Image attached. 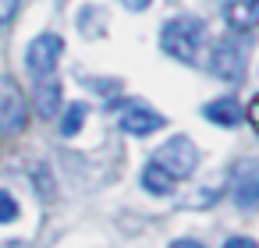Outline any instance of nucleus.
Masks as SVG:
<instances>
[{
	"instance_id": "1",
	"label": "nucleus",
	"mask_w": 259,
	"mask_h": 248,
	"mask_svg": "<svg viewBox=\"0 0 259 248\" xmlns=\"http://www.w3.org/2000/svg\"><path fill=\"white\" fill-rule=\"evenodd\" d=\"M202 39H206V25L192 15H181V18H170L160 32V46L167 57H178L185 64H195L199 61V50H202Z\"/></svg>"
},
{
	"instance_id": "2",
	"label": "nucleus",
	"mask_w": 259,
	"mask_h": 248,
	"mask_svg": "<svg viewBox=\"0 0 259 248\" xmlns=\"http://www.w3.org/2000/svg\"><path fill=\"white\" fill-rule=\"evenodd\" d=\"M153 163L163 167L174 181H181V177H188V174L199 167V149H195V142H192L188 135H174V138H167V142L153 153Z\"/></svg>"
},
{
	"instance_id": "3",
	"label": "nucleus",
	"mask_w": 259,
	"mask_h": 248,
	"mask_svg": "<svg viewBox=\"0 0 259 248\" xmlns=\"http://www.w3.org/2000/svg\"><path fill=\"white\" fill-rule=\"evenodd\" d=\"M245 61H248V50L238 43V39H220L209 54V71L224 82H241L245 78Z\"/></svg>"
},
{
	"instance_id": "4",
	"label": "nucleus",
	"mask_w": 259,
	"mask_h": 248,
	"mask_svg": "<svg viewBox=\"0 0 259 248\" xmlns=\"http://www.w3.org/2000/svg\"><path fill=\"white\" fill-rule=\"evenodd\" d=\"M64 54V39L54 36V32H43L29 43V54H25V64L32 71V78H43V75H54L57 71V61Z\"/></svg>"
},
{
	"instance_id": "5",
	"label": "nucleus",
	"mask_w": 259,
	"mask_h": 248,
	"mask_svg": "<svg viewBox=\"0 0 259 248\" xmlns=\"http://www.w3.org/2000/svg\"><path fill=\"white\" fill-rule=\"evenodd\" d=\"M25 121H29V107H25L22 89H18L11 78L0 75V131L15 135V131L25 128Z\"/></svg>"
},
{
	"instance_id": "6",
	"label": "nucleus",
	"mask_w": 259,
	"mask_h": 248,
	"mask_svg": "<svg viewBox=\"0 0 259 248\" xmlns=\"http://www.w3.org/2000/svg\"><path fill=\"white\" fill-rule=\"evenodd\" d=\"M231 202L238 209L259 206V160H241L231 174Z\"/></svg>"
},
{
	"instance_id": "7",
	"label": "nucleus",
	"mask_w": 259,
	"mask_h": 248,
	"mask_svg": "<svg viewBox=\"0 0 259 248\" xmlns=\"http://www.w3.org/2000/svg\"><path fill=\"white\" fill-rule=\"evenodd\" d=\"M167 121H163V114H156V110H149V107H142L139 100H128L124 107H121V114H117V128L121 131H128V135H153V131H160Z\"/></svg>"
},
{
	"instance_id": "8",
	"label": "nucleus",
	"mask_w": 259,
	"mask_h": 248,
	"mask_svg": "<svg viewBox=\"0 0 259 248\" xmlns=\"http://www.w3.org/2000/svg\"><path fill=\"white\" fill-rule=\"evenodd\" d=\"M224 18L231 29H252L259 25V0H227Z\"/></svg>"
},
{
	"instance_id": "9",
	"label": "nucleus",
	"mask_w": 259,
	"mask_h": 248,
	"mask_svg": "<svg viewBox=\"0 0 259 248\" xmlns=\"http://www.w3.org/2000/svg\"><path fill=\"white\" fill-rule=\"evenodd\" d=\"M36 82V110L39 117H54L57 107H61V85L54 75H43V78H32Z\"/></svg>"
},
{
	"instance_id": "10",
	"label": "nucleus",
	"mask_w": 259,
	"mask_h": 248,
	"mask_svg": "<svg viewBox=\"0 0 259 248\" xmlns=\"http://www.w3.org/2000/svg\"><path fill=\"white\" fill-rule=\"evenodd\" d=\"M202 117L213 121V124H220V128H234V124L241 121V107H238V100L224 96V100L206 103V107H202Z\"/></svg>"
},
{
	"instance_id": "11",
	"label": "nucleus",
	"mask_w": 259,
	"mask_h": 248,
	"mask_svg": "<svg viewBox=\"0 0 259 248\" xmlns=\"http://www.w3.org/2000/svg\"><path fill=\"white\" fill-rule=\"evenodd\" d=\"M142 184H146V191H153V195H170V191H174V177H170L163 167H156L153 160H149L146 170H142Z\"/></svg>"
},
{
	"instance_id": "12",
	"label": "nucleus",
	"mask_w": 259,
	"mask_h": 248,
	"mask_svg": "<svg viewBox=\"0 0 259 248\" xmlns=\"http://www.w3.org/2000/svg\"><path fill=\"white\" fill-rule=\"evenodd\" d=\"M85 114H89V107H85V103H68V110H64V117H61V135H64V138L78 135V131H82V121H85Z\"/></svg>"
},
{
	"instance_id": "13",
	"label": "nucleus",
	"mask_w": 259,
	"mask_h": 248,
	"mask_svg": "<svg viewBox=\"0 0 259 248\" xmlns=\"http://www.w3.org/2000/svg\"><path fill=\"white\" fill-rule=\"evenodd\" d=\"M11 220H18V202H15V195L0 191V223H11Z\"/></svg>"
},
{
	"instance_id": "14",
	"label": "nucleus",
	"mask_w": 259,
	"mask_h": 248,
	"mask_svg": "<svg viewBox=\"0 0 259 248\" xmlns=\"http://www.w3.org/2000/svg\"><path fill=\"white\" fill-rule=\"evenodd\" d=\"M15 11H18V0H0V29L15 18Z\"/></svg>"
},
{
	"instance_id": "15",
	"label": "nucleus",
	"mask_w": 259,
	"mask_h": 248,
	"mask_svg": "<svg viewBox=\"0 0 259 248\" xmlns=\"http://www.w3.org/2000/svg\"><path fill=\"white\" fill-rule=\"evenodd\" d=\"M224 248H259L252 237H227V244Z\"/></svg>"
},
{
	"instance_id": "16",
	"label": "nucleus",
	"mask_w": 259,
	"mask_h": 248,
	"mask_svg": "<svg viewBox=\"0 0 259 248\" xmlns=\"http://www.w3.org/2000/svg\"><path fill=\"white\" fill-rule=\"evenodd\" d=\"M245 117H248V121H252V128L259 131V96H255V100L248 103V110H245Z\"/></svg>"
},
{
	"instance_id": "17",
	"label": "nucleus",
	"mask_w": 259,
	"mask_h": 248,
	"mask_svg": "<svg viewBox=\"0 0 259 248\" xmlns=\"http://www.w3.org/2000/svg\"><path fill=\"white\" fill-rule=\"evenodd\" d=\"M153 4V0H121V8H128V11H146Z\"/></svg>"
},
{
	"instance_id": "18",
	"label": "nucleus",
	"mask_w": 259,
	"mask_h": 248,
	"mask_svg": "<svg viewBox=\"0 0 259 248\" xmlns=\"http://www.w3.org/2000/svg\"><path fill=\"white\" fill-rule=\"evenodd\" d=\"M170 248H202V244H195V241H174Z\"/></svg>"
}]
</instances>
